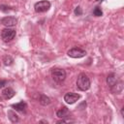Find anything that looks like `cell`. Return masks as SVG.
Here are the masks:
<instances>
[{
	"label": "cell",
	"instance_id": "cell-1",
	"mask_svg": "<svg viewBox=\"0 0 124 124\" xmlns=\"http://www.w3.org/2000/svg\"><path fill=\"white\" fill-rule=\"evenodd\" d=\"M107 83L108 85L109 86L110 90L115 93V94H118L122 91V88H123V85H122V81H120L117 78V76L115 74H109L107 78Z\"/></svg>",
	"mask_w": 124,
	"mask_h": 124
},
{
	"label": "cell",
	"instance_id": "cell-2",
	"mask_svg": "<svg viewBox=\"0 0 124 124\" xmlns=\"http://www.w3.org/2000/svg\"><path fill=\"white\" fill-rule=\"evenodd\" d=\"M77 87L81 91H86L90 88V79L85 74H79L77 78Z\"/></svg>",
	"mask_w": 124,
	"mask_h": 124
},
{
	"label": "cell",
	"instance_id": "cell-3",
	"mask_svg": "<svg viewBox=\"0 0 124 124\" xmlns=\"http://www.w3.org/2000/svg\"><path fill=\"white\" fill-rule=\"evenodd\" d=\"M51 77L54 81L61 83L66 78V72L64 69H61V68H53L51 70Z\"/></svg>",
	"mask_w": 124,
	"mask_h": 124
},
{
	"label": "cell",
	"instance_id": "cell-4",
	"mask_svg": "<svg viewBox=\"0 0 124 124\" xmlns=\"http://www.w3.org/2000/svg\"><path fill=\"white\" fill-rule=\"evenodd\" d=\"M16 37V31L11 28H5L1 32V38L4 42H11Z\"/></svg>",
	"mask_w": 124,
	"mask_h": 124
},
{
	"label": "cell",
	"instance_id": "cell-5",
	"mask_svg": "<svg viewBox=\"0 0 124 124\" xmlns=\"http://www.w3.org/2000/svg\"><path fill=\"white\" fill-rule=\"evenodd\" d=\"M49 8H50V2H48L46 0L37 2L34 5V9H35V12L36 13H44V12H46V11H48Z\"/></svg>",
	"mask_w": 124,
	"mask_h": 124
},
{
	"label": "cell",
	"instance_id": "cell-6",
	"mask_svg": "<svg viewBox=\"0 0 124 124\" xmlns=\"http://www.w3.org/2000/svg\"><path fill=\"white\" fill-rule=\"evenodd\" d=\"M86 51L79 48V47H73L68 51V55L72 58H81L85 56Z\"/></svg>",
	"mask_w": 124,
	"mask_h": 124
},
{
	"label": "cell",
	"instance_id": "cell-7",
	"mask_svg": "<svg viewBox=\"0 0 124 124\" xmlns=\"http://www.w3.org/2000/svg\"><path fill=\"white\" fill-rule=\"evenodd\" d=\"M79 98H80L79 94L74 93V92H68V93H66L65 96H64V101H65L67 104H70V105H71V104L76 103Z\"/></svg>",
	"mask_w": 124,
	"mask_h": 124
},
{
	"label": "cell",
	"instance_id": "cell-8",
	"mask_svg": "<svg viewBox=\"0 0 124 124\" xmlns=\"http://www.w3.org/2000/svg\"><path fill=\"white\" fill-rule=\"evenodd\" d=\"M1 23L7 27H13L16 25L17 19L15 16H5L1 19Z\"/></svg>",
	"mask_w": 124,
	"mask_h": 124
},
{
	"label": "cell",
	"instance_id": "cell-9",
	"mask_svg": "<svg viewBox=\"0 0 124 124\" xmlns=\"http://www.w3.org/2000/svg\"><path fill=\"white\" fill-rule=\"evenodd\" d=\"M15 94H16V92H15V90H14L13 88L7 87V88H5V89L2 91V93H1V98H2L3 100H9V99L13 98V97L15 96Z\"/></svg>",
	"mask_w": 124,
	"mask_h": 124
},
{
	"label": "cell",
	"instance_id": "cell-10",
	"mask_svg": "<svg viewBox=\"0 0 124 124\" xmlns=\"http://www.w3.org/2000/svg\"><path fill=\"white\" fill-rule=\"evenodd\" d=\"M12 108H14L16 110L19 111V112H25L26 111V108H27V104L23 101L19 102V103H16V104H13L12 105Z\"/></svg>",
	"mask_w": 124,
	"mask_h": 124
},
{
	"label": "cell",
	"instance_id": "cell-11",
	"mask_svg": "<svg viewBox=\"0 0 124 124\" xmlns=\"http://www.w3.org/2000/svg\"><path fill=\"white\" fill-rule=\"evenodd\" d=\"M69 114H70V111H69V109L66 108V107H62L59 110H57V112H56V115L59 117V118H66V117H68L69 116Z\"/></svg>",
	"mask_w": 124,
	"mask_h": 124
},
{
	"label": "cell",
	"instance_id": "cell-12",
	"mask_svg": "<svg viewBox=\"0 0 124 124\" xmlns=\"http://www.w3.org/2000/svg\"><path fill=\"white\" fill-rule=\"evenodd\" d=\"M8 118H9L10 121L13 122V123H16V122L19 121V117H18L17 114H16L14 110H12V109L8 110Z\"/></svg>",
	"mask_w": 124,
	"mask_h": 124
},
{
	"label": "cell",
	"instance_id": "cell-13",
	"mask_svg": "<svg viewBox=\"0 0 124 124\" xmlns=\"http://www.w3.org/2000/svg\"><path fill=\"white\" fill-rule=\"evenodd\" d=\"M39 102H40L41 105L46 106V105H49V104H50V99H49L47 96H46V95H44V94H41L40 97H39Z\"/></svg>",
	"mask_w": 124,
	"mask_h": 124
},
{
	"label": "cell",
	"instance_id": "cell-14",
	"mask_svg": "<svg viewBox=\"0 0 124 124\" xmlns=\"http://www.w3.org/2000/svg\"><path fill=\"white\" fill-rule=\"evenodd\" d=\"M3 62H4V65L5 66H11L14 62V59L10 56V55H6L3 57Z\"/></svg>",
	"mask_w": 124,
	"mask_h": 124
},
{
	"label": "cell",
	"instance_id": "cell-15",
	"mask_svg": "<svg viewBox=\"0 0 124 124\" xmlns=\"http://www.w3.org/2000/svg\"><path fill=\"white\" fill-rule=\"evenodd\" d=\"M93 15H94L95 16H101L103 15V12H102V10H101L99 7H96V8L93 10Z\"/></svg>",
	"mask_w": 124,
	"mask_h": 124
},
{
	"label": "cell",
	"instance_id": "cell-16",
	"mask_svg": "<svg viewBox=\"0 0 124 124\" xmlns=\"http://www.w3.org/2000/svg\"><path fill=\"white\" fill-rule=\"evenodd\" d=\"M82 14V11H81V8L78 6V7H77L76 9H75V15H77V16H80Z\"/></svg>",
	"mask_w": 124,
	"mask_h": 124
},
{
	"label": "cell",
	"instance_id": "cell-17",
	"mask_svg": "<svg viewBox=\"0 0 124 124\" xmlns=\"http://www.w3.org/2000/svg\"><path fill=\"white\" fill-rule=\"evenodd\" d=\"M6 84H7V80H5V79H1L0 80V88L4 87Z\"/></svg>",
	"mask_w": 124,
	"mask_h": 124
}]
</instances>
